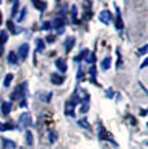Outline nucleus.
Masks as SVG:
<instances>
[{"instance_id": "nucleus-1", "label": "nucleus", "mask_w": 148, "mask_h": 149, "mask_svg": "<svg viewBox=\"0 0 148 149\" xmlns=\"http://www.w3.org/2000/svg\"><path fill=\"white\" fill-rule=\"evenodd\" d=\"M25 93H26V83L16 86V88L13 90V92L10 93V100H13V101H15V100L25 99Z\"/></svg>"}, {"instance_id": "nucleus-2", "label": "nucleus", "mask_w": 148, "mask_h": 149, "mask_svg": "<svg viewBox=\"0 0 148 149\" xmlns=\"http://www.w3.org/2000/svg\"><path fill=\"white\" fill-rule=\"evenodd\" d=\"M31 125H33V119H31L30 113H27V111L22 113L18 118V130H24Z\"/></svg>"}, {"instance_id": "nucleus-3", "label": "nucleus", "mask_w": 148, "mask_h": 149, "mask_svg": "<svg viewBox=\"0 0 148 149\" xmlns=\"http://www.w3.org/2000/svg\"><path fill=\"white\" fill-rule=\"evenodd\" d=\"M65 24H66V21H65L64 17L59 16L55 18V21L51 22V26H52V29L57 30V34H62L64 33V29H65Z\"/></svg>"}, {"instance_id": "nucleus-4", "label": "nucleus", "mask_w": 148, "mask_h": 149, "mask_svg": "<svg viewBox=\"0 0 148 149\" xmlns=\"http://www.w3.org/2000/svg\"><path fill=\"white\" fill-rule=\"evenodd\" d=\"M112 18H113L112 13H110V10H108V9H104L99 13V19H100V22H103V24H105V25L110 24Z\"/></svg>"}, {"instance_id": "nucleus-5", "label": "nucleus", "mask_w": 148, "mask_h": 149, "mask_svg": "<svg viewBox=\"0 0 148 149\" xmlns=\"http://www.w3.org/2000/svg\"><path fill=\"white\" fill-rule=\"evenodd\" d=\"M114 26H116V30L121 31L124 29V21H122V17H121V10L116 5V19H114Z\"/></svg>"}, {"instance_id": "nucleus-6", "label": "nucleus", "mask_w": 148, "mask_h": 149, "mask_svg": "<svg viewBox=\"0 0 148 149\" xmlns=\"http://www.w3.org/2000/svg\"><path fill=\"white\" fill-rule=\"evenodd\" d=\"M98 136H99V139H100V140H110V141H112L113 144H116V143L113 141L112 137L109 136L108 131L103 127V125H101V123H99V132H98Z\"/></svg>"}, {"instance_id": "nucleus-7", "label": "nucleus", "mask_w": 148, "mask_h": 149, "mask_svg": "<svg viewBox=\"0 0 148 149\" xmlns=\"http://www.w3.org/2000/svg\"><path fill=\"white\" fill-rule=\"evenodd\" d=\"M29 44L27 43H24V44L20 45L18 48V58L20 60H26L27 58V54H29Z\"/></svg>"}, {"instance_id": "nucleus-8", "label": "nucleus", "mask_w": 148, "mask_h": 149, "mask_svg": "<svg viewBox=\"0 0 148 149\" xmlns=\"http://www.w3.org/2000/svg\"><path fill=\"white\" fill-rule=\"evenodd\" d=\"M55 66L57 68V70L60 73H66V70H68V65H66V62H65L64 58H56Z\"/></svg>"}, {"instance_id": "nucleus-9", "label": "nucleus", "mask_w": 148, "mask_h": 149, "mask_svg": "<svg viewBox=\"0 0 148 149\" xmlns=\"http://www.w3.org/2000/svg\"><path fill=\"white\" fill-rule=\"evenodd\" d=\"M7 27L9 29V31L13 34V35H18V34L22 31V29L18 27V26H16V25L13 24V21H10V19L7 22Z\"/></svg>"}, {"instance_id": "nucleus-10", "label": "nucleus", "mask_w": 148, "mask_h": 149, "mask_svg": "<svg viewBox=\"0 0 148 149\" xmlns=\"http://www.w3.org/2000/svg\"><path fill=\"white\" fill-rule=\"evenodd\" d=\"M74 44H75V38H74V36H69V38L65 39L64 45H65V49H66V52H68V53H69L70 51L73 49Z\"/></svg>"}, {"instance_id": "nucleus-11", "label": "nucleus", "mask_w": 148, "mask_h": 149, "mask_svg": "<svg viewBox=\"0 0 148 149\" xmlns=\"http://www.w3.org/2000/svg\"><path fill=\"white\" fill-rule=\"evenodd\" d=\"M74 109H75V107H74L72 102L68 100V101L65 102V114H66V116H69V117H75Z\"/></svg>"}, {"instance_id": "nucleus-12", "label": "nucleus", "mask_w": 148, "mask_h": 149, "mask_svg": "<svg viewBox=\"0 0 148 149\" xmlns=\"http://www.w3.org/2000/svg\"><path fill=\"white\" fill-rule=\"evenodd\" d=\"M64 81H65V78L61 75H59V74L53 73L52 75H51V82H52V84H55V86H61L62 83H64Z\"/></svg>"}, {"instance_id": "nucleus-13", "label": "nucleus", "mask_w": 148, "mask_h": 149, "mask_svg": "<svg viewBox=\"0 0 148 149\" xmlns=\"http://www.w3.org/2000/svg\"><path fill=\"white\" fill-rule=\"evenodd\" d=\"M8 40V33L7 31H0V56H1V53H3V47H4V44L7 43Z\"/></svg>"}, {"instance_id": "nucleus-14", "label": "nucleus", "mask_w": 148, "mask_h": 149, "mask_svg": "<svg viewBox=\"0 0 148 149\" xmlns=\"http://www.w3.org/2000/svg\"><path fill=\"white\" fill-rule=\"evenodd\" d=\"M10 110H12V102L9 101H4L1 104V113L3 116H8V114L10 113Z\"/></svg>"}, {"instance_id": "nucleus-15", "label": "nucleus", "mask_w": 148, "mask_h": 149, "mask_svg": "<svg viewBox=\"0 0 148 149\" xmlns=\"http://www.w3.org/2000/svg\"><path fill=\"white\" fill-rule=\"evenodd\" d=\"M34 4V7L36 8V9H39L40 12H44L45 8H47V3L45 1H42V0H31Z\"/></svg>"}, {"instance_id": "nucleus-16", "label": "nucleus", "mask_w": 148, "mask_h": 149, "mask_svg": "<svg viewBox=\"0 0 148 149\" xmlns=\"http://www.w3.org/2000/svg\"><path fill=\"white\" fill-rule=\"evenodd\" d=\"M3 141V149H16V144L15 141L9 139H1Z\"/></svg>"}, {"instance_id": "nucleus-17", "label": "nucleus", "mask_w": 148, "mask_h": 149, "mask_svg": "<svg viewBox=\"0 0 148 149\" xmlns=\"http://www.w3.org/2000/svg\"><path fill=\"white\" fill-rule=\"evenodd\" d=\"M8 64L9 65H17L18 64V57H17V54L13 52V51L8 53Z\"/></svg>"}, {"instance_id": "nucleus-18", "label": "nucleus", "mask_w": 148, "mask_h": 149, "mask_svg": "<svg viewBox=\"0 0 148 149\" xmlns=\"http://www.w3.org/2000/svg\"><path fill=\"white\" fill-rule=\"evenodd\" d=\"M96 75H98L96 66L92 65V66L90 68V81H91V83H94V84H98V82H96Z\"/></svg>"}, {"instance_id": "nucleus-19", "label": "nucleus", "mask_w": 148, "mask_h": 149, "mask_svg": "<svg viewBox=\"0 0 148 149\" xmlns=\"http://www.w3.org/2000/svg\"><path fill=\"white\" fill-rule=\"evenodd\" d=\"M35 44H36V52H43V51L45 49V44L40 38L35 39Z\"/></svg>"}, {"instance_id": "nucleus-20", "label": "nucleus", "mask_w": 148, "mask_h": 149, "mask_svg": "<svg viewBox=\"0 0 148 149\" xmlns=\"http://www.w3.org/2000/svg\"><path fill=\"white\" fill-rule=\"evenodd\" d=\"M89 52H90L89 49H83L81 53L78 54V56L74 57V61H75V62H81L82 60H86V57H87V54H89Z\"/></svg>"}, {"instance_id": "nucleus-21", "label": "nucleus", "mask_w": 148, "mask_h": 149, "mask_svg": "<svg viewBox=\"0 0 148 149\" xmlns=\"http://www.w3.org/2000/svg\"><path fill=\"white\" fill-rule=\"evenodd\" d=\"M110 65H112V57L108 56V57H105L103 60V62H101V69H103V70H108V69L110 68Z\"/></svg>"}, {"instance_id": "nucleus-22", "label": "nucleus", "mask_w": 148, "mask_h": 149, "mask_svg": "<svg viewBox=\"0 0 148 149\" xmlns=\"http://www.w3.org/2000/svg\"><path fill=\"white\" fill-rule=\"evenodd\" d=\"M13 128H15V125L10 122L0 123V131H9V130H13Z\"/></svg>"}, {"instance_id": "nucleus-23", "label": "nucleus", "mask_w": 148, "mask_h": 149, "mask_svg": "<svg viewBox=\"0 0 148 149\" xmlns=\"http://www.w3.org/2000/svg\"><path fill=\"white\" fill-rule=\"evenodd\" d=\"M84 61L89 62V64H91V65H94L95 64V61H96V54L94 52H89V54H87V57H86Z\"/></svg>"}, {"instance_id": "nucleus-24", "label": "nucleus", "mask_w": 148, "mask_h": 149, "mask_svg": "<svg viewBox=\"0 0 148 149\" xmlns=\"http://www.w3.org/2000/svg\"><path fill=\"white\" fill-rule=\"evenodd\" d=\"M70 16H72V22L73 24H78V19H77V7L72 5V9H70Z\"/></svg>"}, {"instance_id": "nucleus-25", "label": "nucleus", "mask_w": 148, "mask_h": 149, "mask_svg": "<svg viewBox=\"0 0 148 149\" xmlns=\"http://www.w3.org/2000/svg\"><path fill=\"white\" fill-rule=\"evenodd\" d=\"M78 125L81 126L82 128H86V130H91V126H90V123H89V121H87L86 118L79 119V121H78Z\"/></svg>"}, {"instance_id": "nucleus-26", "label": "nucleus", "mask_w": 148, "mask_h": 149, "mask_svg": "<svg viewBox=\"0 0 148 149\" xmlns=\"http://www.w3.org/2000/svg\"><path fill=\"white\" fill-rule=\"evenodd\" d=\"M18 7H20V1L18 0H15L13 1V7H12V12H10V16L12 17H16L17 12H18Z\"/></svg>"}, {"instance_id": "nucleus-27", "label": "nucleus", "mask_w": 148, "mask_h": 149, "mask_svg": "<svg viewBox=\"0 0 148 149\" xmlns=\"http://www.w3.org/2000/svg\"><path fill=\"white\" fill-rule=\"evenodd\" d=\"M12 81H13V74H10V73L7 74V77H5V79H4V87H9Z\"/></svg>"}, {"instance_id": "nucleus-28", "label": "nucleus", "mask_w": 148, "mask_h": 149, "mask_svg": "<svg viewBox=\"0 0 148 149\" xmlns=\"http://www.w3.org/2000/svg\"><path fill=\"white\" fill-rule=\"evenodd\" d=\"M33 143H34L33 132H31V131H26V144L29 145V147H31V145H33Z\"/></svg>"}, {"instance_id": "nucleus-29", "label": "nucleus", "mask_w": 148, "mask_h": 149, "mask_svg": "<svg viewBox=\"0 0 148 149\" xmlns=\"http://www.w3.org/2000/svg\"><path fill=\"white\" fill-rule=\"evenodd\" d=\"M26 12H27V10H26V7H24V8L21 9V13H20L18 17H17V22H22V21H24L25 16H26Z\"/></svg>"}, {"instance_id": "nucleus-30", "label": "nucleus", "mask_w": 148, "mask_h": 149, "mask_svg": "<svg viewBox=\"0 0 148 149\" xmlns=\"http://www.w3.org/2000/svg\"><path fill=\"white\" fill-rule=\"evenodd\" d=\"M57 140V134L55 131H50V143H55Z\"/></svg>"}, {"instance_id": "nucleus-31", "label": "nucleus", "mask_w": 148, "mask_h": 149, "mask_svg": "<svg viewBox=\"0 0 148 149\" xmlns=\"http://www.w3.org/2000/svg\"><path fill=\"white\" fill-rule=\"evenodd\" d=\"M77 78H78L79 82L83 81V69H82V66L78 68V74H77Z\"/></svg>"}, {"instance_id": "nucleus-32", "label": "nucleus", "mask_w": 148, "mask_h": 149, "mask_svg": "<svg viewBox=\"0 0 148 149\" xmlns=\"http://www.w3.org/2000/svg\"><path fill=\"white\" fill-rule=\"evenodd\" d=\"M147 49H148V45H143V47L140 48V49L138 51V56H143V54H146L147 53Z\"/></svg>"}, {"instance_id": "nucleus-33", "label": "nucleus", "mask_w": 148, "mask_h": 149, "mask_svg": "<svg viewBox=\"0 0 148 149\" xmlns=\"http://www.w3.org/2000/svg\"><path fill=\"white\" fill-rule=\"evenodd\" d=\"M52 26H51V22L50 21H45L43 22V25H42V30H51Z\"/></svg>"}, {"instance_id": "nucleus-34", "label": "nucleus", "mask_w": 148, "mask_h": 149, "mask_svg": "<svg viewBox=\"0 0 148 149\" xmlns=\"http://www.w3.org/2000/svg\"><path fill=\"white\" fill-rule=\"evenodd\" d=\"M92 17V12L91 10H84V14H83V19H86V21H89V19Z\"/></svg>"}, {"instance_id": "nucleus-35", "label": "nucleus", "mask_w": 148, "mask_h": 149, "mask_svg": "<svg viewBox=\"0 0 148 149\" xmlns=\"http://www.w3.org/2000/svg\"><path fill=\"white\" fill-rule=\"evenodd\" d=\"M116 53H117V56H118V62L116 64V68H119L122 65V60H121V52H119L118 48H117V52H116Z\"/></svg>"}, {"instance_id": "nucleus-36", "label": "nucleus", "mask_w": 148, "mask_h": 149, "mask_svg": "<svg viewBox=\"0 0 148 149\" xmlns=\"http://www.w3.org/2000/svg\"><path fill=\"white\" fill-rule=\"evenodd\" d=\"M45 39H47V42H48V43H53V42L56 40V36H55V35H48Z\"/></svg>"}, {"instance_id": "nucleus-37", "label": "nucleus", "mask_w": 148, "mask_h": 149, "mask_svg": "<svg viewBox=\"0 0 148 149\" xmlns=\"http://www.w3.org/2000/svg\"><path fill=\"white\" fill-rule=\"evenodd\" d=\"M107 96L109 97V99H112V97H113V90H112V88H108V90H107Z\"/></svg>"}, {"instance_id": "nucleus-38", "label": "nucleus", "mask_w": 148, "mask_h": 149, "mask_svg": "<svg viewBox=\"0 0 148 149\" xmlns=\"http://www.w3.org/2000/svg\"><path fill=\"white\" fill-rule=\"evenodd\" d=\"M20 107H21V108H26V107H27L26 99H22V101H21V104H20Z\"/></svg>"}, {"instance_id": "nucleus-39", "label": "nucleus", "mask_w": 148, "mask_h": 149, "mask_svg": "<svg viewBox=\"0 0 148 149\" xmlns=\"http://www.w3.org/2000/svg\"><path fill=\"white\" fill-rule=\"evenodd\" d=\"M147 64H148V58L144 60V61H143V64L140 65V68H142V69H143V68H146V66H147Z\"/></svg>"}, {"instance_id": "nucleus-40", "label": "nucleus", "mask_w": 148, "mask_h": 149, "mask_svg": "<svg viewBox=\"0 0 148 149\" xmlns=\"http://www.w3.org/2000/svg\"><path fill=\"white\" fill-rule=\"evenodd\" d=\"M3 24V14H1V12H0V25Z\"/></svg>"}, {"instance_id": "nucleus-41", "label": "nucleus", "mask_w": 148, "mask_h": 149, "mask_svg": "<svg viewBox=\"0 0 148 149\" xmlns=\"http://www.w3.org/2000/svg\"><path fill=\"white\" fill-rule=\"evenodd\" d=\"M140 114H142V116H146L147 111H146V110H142V111H140Z\"/></svg>"}, {"instance_id": "nucleus-42", "label": "nucleus", "mask_w": 148, "mask_h": 149, "mask_svg": "<svg viewBox=\"0 0 148 149\" xmlns=\"http://www.w3.org/2000/svg\"><path fill=\"white\" fill-rule=\"evenodd\" d=\"M1 1H3V0H0V4H1Z\"/></svg>"}, {"instance_id": "nucleus-43", "label": "nucleus", "mask_w": 148, "mask_h": 149, "mask_svg": "<svg viewBox=\"0 0 148 149\" xmlns=\"http://www.w3.org/2000/svg\"><path fill=\"white\" fill-rule=\"evenodd\" d=\"M9 1H12V0H9Z\"/></svg>"}, {"instance_id": "nucleus-44", "label": "nucleus", "mask_w": 148, "mask_h": 149, "mask_svg": "<svg viewBox=\"0 0 148 149\" xmlns=\"http://www.w3.org/2000/svg\"><path fill=\"white\" fill-rule=\"evenodd\" d=\"M21 149H22V148H21Z\"/></svg>"}]
</instances>
